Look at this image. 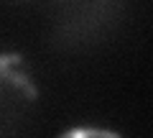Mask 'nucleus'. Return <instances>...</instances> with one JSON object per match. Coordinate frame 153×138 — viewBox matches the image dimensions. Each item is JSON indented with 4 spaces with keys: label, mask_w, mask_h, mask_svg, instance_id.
<instances>
[{
    "label": "nucleus",
    "mask_w": 153,
    "mask_h": 138,
    "mask_svg": "<svg viewBox=\"0 0 153 138\" xmlns=\"http://www.w3.org/2000/svg\"><path fill=\"white\" fill-rule=\"evenodd\" d=\"M38 97V87L26 59L16 51H0V136L18 125Z\"/></svg>",
    "instance_id": "nucleus-1"
},
{
    "label": "nucleus",
    "mask_w": 153,
    "mask_h": 138,
    "mask_svg": "<svg viewBox=\"0 0 153 138\" xmlns=\"http://www.w3.org/2000/svg\"><path fill=\"white\" fill-rule=\"evenodd\" d=\"M59 138H123V136L117 131L100 128V125H74V128H66Z\"/></svg>",
    "instance_id": "nucleus-2"
}]
</instances>
